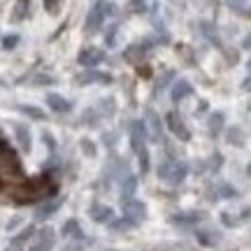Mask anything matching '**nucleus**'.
Masks as SVG:
<instances>
[{
	"label": "nucleus",
	"instance_id": "7c9ffc66",
	"mask_svg": "<svg viewBox=\"0 0 251 251\" xmlns=\"http://www.w3.org/2000/svg\"><path fill=\"white\" fill-rule=\"evenodd\" d=\"M242 86H244V91H251V79H247V81L242 84Z\"/></svg>",
	"mask_w": 251,
	"mask_h": 251
},
{
	"label": "nucleus",
	"instance_id": "4be33fe9",
	"mask_svg": "<svg viewBox=\"0 0 251 251\" xmlns=\"http://www.w3.org/2000/svg\"><path fill=\"white\" fill-rule=\"evenodd\" d=\"M221 124H224V114H212V119H209V130H212V135H216L221 130Z\"/></svg>",
	"mask_w": 251,
	"mask_h": 251
},
{
	"label": "nucleus",
	"instance_id": "0eeeda50",
	"mask_svg": "<svg viewBox=\"0 0 251 251\" xmlns=\"http://www.w3.org/2000/svg\"><path fill=\"white\" fill-rule=\"evenodd\" d=\"M165 124L170 128V133H175L179 140H188V137H191L188 128L184 126V121H181V117L177 112H168V114H165Z\"/></svg>",
	"mask_w": 251,
	"mask_h": 251
},
{
	"label": "nucleus",
	"instance_id": "7ed1b4c3",
	"mask_svg": "<svg viewBox=\"0 0 251 251\" xmlns=\"http://www.w3.org/2000/svg\"><path fill=\"white\" fill-rule=\"evenodd\" d=\"M114 12H117V7H114L112 2H107V0H98V2L91 7L89 17H86L84 30H86V33H98L100 26H102V21H105L107 17H114Z\"/></svg>",
	"mask_w": 251,
	"mask_h": 251
},
{
	"label": "nucleus",
	"instance_id": "4468645a",
	"mask_svg": "<svg viewBox=\"0 0 251 251\" xmlns=\"http://www.w3.org/2000/svg\"><path fill=\"white\" fill-rule=\"evenodd\" d=\"M63 237H70V240H84V233H81L77 219H70L63 224Z\"/></svg>",
	"mask_w": 251,
	"mask_h": 251
},
{
	"label": "nucleus",
	"instance_id": "423d86ee",
	"mask_svg": "<svg viewBox=\"0 0 251 251\" xmlns=\"http://www.w3.org/2000/svg\"><path fill=\"white\" fill-rule=\"evenodd\" d=\"M77 61H79V65H84L86 70H93L96 65H100V63L105 61V51H100L96 47H86V49L79 51Z\"/></svg>",
	"mask_w": 251,
	"mask_h": 251
},
{
	"label": "nucleus",
	"instance_id": "393cba45",
	"mask_svg": "<svg viewBox=\"0 0 251 251\" xmlns=\"http://www.w3.org/2000/svg\"><path fill=\"white\" fill-rule=\"evenodd\" d=\"M81 149H84V153H89V156H96V147H93L91 140H81Z\"/></svg>",
	"mask_w": 251,
	"mask_h": 251
},
{
	"label": "nucleus",
	"instance_id": "a211bd4d",
	"mask_svg": "<svg viewBox=\"0 0 251 251\" xmlns=\"http://www.w3.org/2000/svg\"><path fill=\"white\" fill-rule=\"evenodd\" d=\"M144 54H147V47L144 45H133V47H128V51H126V61L137 63L140 58H144Z\"/></svg>",
	"mask_w": 251,
	"mask_h": 251
},
{
	"label": "nucleus",
	"instance_id": "f257e3e1",
	"mask_svg": "<svg viewBox=\"0 0 251 251\" xmlns=\"http://www.w3.org/2000/svg\"><path fill=\"white\" fill-rule=\"evenodd\" d=\"M26 175H24V168H21V161L14 153V149H9L7 144L2 142L0 147V186L14 191L21 184H26Z\"/></svg>",
	"mask_w": 251,
	"mask_h": 251
},
{
	"label": "nucleus",
	"instance_id": "f03ea898",
	"mask_svg": "<svg viewBox=\"0 0 251 251\" xmlns=\"http://www.w3.org/2000/svg\"><path fill=\"white\" fill-rule=\"evenodd\" d=\"M130 147H133V151L137 153V158H140V168L142 172L149 170V151H147V126L142 121H133L130 124Z\"/></svg>",
	"mask_w": 251,
	"mask_h": 251
},
{
	"label": "nucleus",
	"instance_id": "cd10ccee",
	"mask_svg": "<svg viewBox=\"0 0 251 251\" xmlns=\"http://www.w3.org/2000/svg\"><path fill=\"white\" fill-rule=\"evenodd\" d=\"M42 137H45L47 147H49V149H51V151H54V149H56V144H54V137H49V133H45V135H42Z\"/></svg>",
	"mask_w": 251,
	"mask_h": 251
},
{
	"label": "nucleus",
	"instance_id": "f3484780",
	"mask_svg": "<svg viewBox=\"0 0 251 251\" xmlns=\"http://www.w3.org/2000/svg\"><path fill=\"white\" fill-rule=\"evenodd\" d=\"M191 93H193V89H191V84L181 79V81H177V84H175V89H172V100H175V102H179V100L188 98Z\"/></svg>",
	"mask_w": 251,
	"mask_h": 251
},
{
	"label": "nucleus",
	"instance_id": "aec40b11",
	"mask_svg": "<svg viewBox=\"0 0 251 251\" xmlns=\"http://www.w3.org/2000/svg\"><path fill=\"white\" fill-rule=\"evenodd\" d=\"M33 235H35V228H33V226H28L26 230H21V233H19L17 237L12 240V244H14V247H21V244H24V242H28V240H30Z\"/></svg>",
	"mask_w": 251,
	"mask_h": 251
},
{
	"label": "nucleus",
	"instance_id": "ddd939ff",
	"mask_svg": "<svg viewBox=\"0 0 251 251\" xmlns=\"http://www.w3.org/2000/svg\"><path fill=\"white\" fill-rule=\"evenodd\" d=\"M28 14H30V0H17V5L12 9V21L19 24V21L28 19Z\"/></svg>",
	"mask_w": 251,
	"mask_h": 251
},
{
	"label": "nucleus",
	"instance_id": "5701e85b",
	"mask_svg": "<svg viewBox=\"0 0 251 251\" xmlns=\"http://www.w3.org/2000/svg\"><path fill=\"white\" fill-rule=\"evenodd\" d=\"M61 5H63V0H45V9L51 12V14H56L61 9Z\"/></svg>",
	"mask_w": 251,
	"mask_h": 251
},
{
	"label": "nucleus",
	"instance_id": "b1692460",
	"mask_svg": "<svg viewBox=\"0 0 251 251\" xmlns=\"http://www.w3.org/2000/svg\"><path fill=\"white\" fill-rule=\"evenodd\" d=\"M198 219H200V214H184V216H175L172 221H175V224H181V221H184V224H193Z\"/></svg>",
	"mask_w": 251,
	"mask_h": 251
},
{
	"label": "nucleus",
	"instance_id": "412c9836",
	"mask_svg": "<svg viewBox=\"0 0 251 251\" xmlns=\"http://www.w3.org/2000/svg\"><path fill=\"white\" fill-rule=\"evenodd\" d=\"M19 112L26 114V117H30V119H37V121L45 119V112H40L37 107H30V105H19Z\"/></svg>",
	"mask_w": 251,
	"mask_h": 251
},
{
	"label": "nucleus",
	"instance_id": "dca6fc26",
	"mask_svg": "<svg viewBox=\"0 0 251 251\" xmlns=\"http://www.w3.org/2000/svg\"><path fill=\"white\" fill-rule=\"evenodd\" d=\"M14 135H17L19 140V147H21V151H30V133H28L26 126H14Z\"/></svg>",
	"mask_w": 251,
	"mask_h": 251
},
{
	"label": "nucleus",
	"instance_id": "9d476101",
	"mask_svg": "<svg viewBox=\"0 0 251 251\" xmlns=\"http://www.w3.org/2000/svg\"><path fill=\"white\" fill-rule=\"evenodd\" d=\"M91 219L98 224H112L114 221V209L107 205H93L91 207Z\"/></svg>",
	"mask_w": 251,
	"mask_h": 251
},
{
	"label": "nucleus",
	"instance_id": "20e7f679",
	"mask_svg": "<svg viewBox=\"0 0 251 251\" xmlns=\"http://www.w3.org/2000/svg\"><path fill=\"white\" fill-rule=\"evenodd\" d=\"M186 172H188L186 163H179V161H163L161 165H158V177H161L163 181L172 184V186L181 184L184 177H186Z\"/></svg>",
	"mask_w": 251,
	"mask_h": 251
},
{
	"label": "nucleus",
	"instance_id": "a878e982",
	"mask_svg": "<svg viewBox=\"0 0 251 251\" xmlns=\"http://www.w3.org/2000/svg\"><path fill=\"white\" fill-rule=\"evenodd\" d=\"M17 42H19L17 35H9V37H5V40H2V47H5V49H12V47L17 45Z\"/></svg>",
	"mask_w": 251,
	"mask_h": 251
},
{
	"label": "nucleus",
	"instance_id": "473e14b6",
	"mask_svg": "<svg viewBox=\"0 0 251 251\" xmlns=\"http://www.w3.org/2000/svg\"><path fill=\"white\" fill-rule=\"evenodd\" d=\"M247 172H249V177H251V163H249V168H247Z\"/></svg>",
	"mask_w": 251,
	"mask_h": 251
},
{
	"label": "nucleus",
	"instance_id": "bb28decb",
	"mask_svg": "<svg viewBox=\"0 0 251 251\" xmlns=\"http://www.w3.org/2000/svg\"><path fill=\"white\" fill-rule=\"evenodd\" d=\"M105 40H107V45H109V47L114 45V42H117V28H112V30H109V35L105 37Z\"/></svg>",
	"mask_w": 251,
	"mask_h": 251
},
{
	"label": "nucleus",
	"instance_id": "f8f14e48",
	"mask_svg": "<svg viewBox=\"0 0 251 251\" xmlns=\"http://www.w3.org/2000/svg\"><path fill=\"white\" fill-rule=\"evenodd\" d=\"M135 188H137V179H135L130 172H126L124 177H121V200H128V198H133Z\"/></svg>",
	"mask_w": 251,
	"mask_h": 251
},
{
	"label": "nucleus",
	"instance_id": "c85d7f7f",
	"mask_svg": "<svg viewBox=\"0 0 251 251\" xmlns=\"http://www.w3.org/2000/svg\"><path fill=\"white\" fill-rule=\"evenodd\" d=\"M228 5H230V7H235V9H242L244 7V0H228Z\"/></svg>",
	"mask_w": 251,
	"mask_h": 251
},
{
	"label": "nucleus",
	"instance_id": "9b49d317",
	"mask_svg": "<svg viewBox=\"0 0 251 251\" xmlns=\"http://www.w3.org/2000/svg\"><path fill=\"white\" fill-rule=\"evenodd\" d=\"M47 105H49L51 112H56V114H65V112L72 109L70 102L63 98V96H58V93H47Z\"/></svg>",
	"mask_w": 251,
	"mask_h": 251
},
{
	"label": "nucleus",
	"instance_id": "2f4dec72",
	"mask_svg": "<svg viewBox=\"0 0 251 251\" xmlns=\"http://www.w3.org/2000/svg\"><path fill=\"white\" fill-rule=\"evenodd\" d=\"M5 251H21V247H14V244H9V247H7Z\"/></svg>",
	"mask_w": 251,
	"mask_h": 251
},
{
	"label": "nucleus",
	"instance_id": "6ab92c4d",
	"mask_svg": "<svg viewBox=\"0 0 251 251\" xmlns=\"http://www.w3.org/2000/svg\"><path fill=\"white\" fill-rule=\"evenodd\" d=\"M77 81L79 84H86V81H109V77L107 75H98L96 70H84V75H79Z\"/></svg>",
	"mask_w": 251,
	"mask_h": 251
},
{
	"label": "nucleus",
	"instance_id": "6e6552de",
	"mask_svg": "<svg viewBox=\"0 0 251 251\" xmlns=\"http://www.w3.org/2000/svg\"><path fill=\"white\" fill-rule=\"evenodd\" d=\"M35 242L30 244V251H51L54 247V230L51 228H42L40 233H35Z\"/></svg>",
	"mask_w": 251,
	"mask_h": 251
},
{
	"label": "nucleus",
	"instance_id": "39448f33",
	"mask_svg": "<svg viewBox=\"0 0 251 251\" xmlns=\"http://www.w3.org/2000/svg\"><path fill=\"white\" fill-rule=\"evenodd\" d=\"M124 202V216L126 219H130L135 226L144 221V216H147V207L140 202V200H135V198H128V200H121Z\"/></svg>",
	"mask_w": 251,
	"mask_h": 251
},
{
	"label": "nucleus",
	"instance_id": "1a4fd4ad",
	"mask_svg": "<svg viewBox=\"0 0 251 251\" xmlns=\"http://www.w3.org/2000/svg\"><path fill=\"white\" fill-rule=\"evenodd\" d=\"M144 119H147V130L151 133V140L153 142H161L163 140V124H161V119H158V114H156L153 109H147Z\"/></svg>",
	"mask_w": 251,
	"mask_h": 251
},
{
	"label": "nucleus",
	"instance_id": "c756f323",
	"mask_svg": "<svg viewBox=\"0 0 251 251\" xmlns=\"http://www.w3.org/2000/svg\"><path fill=\"white\" fill-rule=\"evenodd\" d=\"M37 84H54V77H37Z\"/></svg>",
	"mask_w": 251,
	"mask_h": 251
},
{
	"label": "nucleus",
	"instance_id": "2eb2a0df",
	"mask_svg": "<svg viewBox=\"0 0 251 251\" xmlns=\"http://www.w3.org/2000/svg\"><path fill=\"white\" fill-rule=\"evenodd\" d=\"M58 207H61V200H49V202H45V205L37 207L35 216H37V219H49L51 214H56V212H58Z\"/></svg>",
	"mask_w": 251,
	"mask_h": 251
}]
</instances>
